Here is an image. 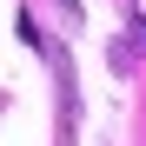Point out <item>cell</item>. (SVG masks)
<instances>
[{
    "label": "cell",
    "instance_id": "cell-1",
    "mask_svg": "<svg viewBox=\"0 0 146 146\" xmlns=\"http://www.w3.org/2000/svg\"><path fill=\"white\" fill-rule=\"evenodd\" d=\"M146 53V0H133V46H126V53H113V66H133Z\"/></svg>",
    "mask_w": 146,
    "mask_h": 146
}]
</instances>
